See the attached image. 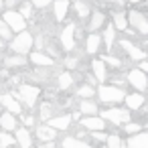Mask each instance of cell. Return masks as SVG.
<instances>
[{"instance_id": "1f68e13d", "label": "cell", "mask_w": 148, "mask_h": 148, "mask_svg": "<svg viewBox=\"0 0 148 148\" xmlns=\"http://www.w3.org/2000/svg\"><path fill=\"white\" fill-rule=\"evenodd\" d=\"M75 10H77V14H79L81 18H87V14H89V6H87L85 2H81V0H77V2H75Z\"/></svg>"}, {"instance_id": "f1b7e54d", "label": "cell", "mask_w": 148, "mask_h": 148, "mask_svg": "<svg viewBox=\"0 0 148 148\" xmlns=\"http://www.w3.org/2000/svg\"><path fill=\"white\" fill-rule=\"evenodd\" d=\"M0 39L2 41H10L12 39V31H10V27L0 18Z\"/></svg>"}, {"instance_id": "277c9868", "label": "cell", "mask_w": 148, "mask_h": 148, "mask_svg": "<svg viewBox=\"0 0 148 148\" xmlns=\"http://www.w3.org/2000/svg\"><path fill=\"white\" fill-rule=\"evenodd\" d=\"M2 21L10 27V31H12V33H21V31H25V29H27V18H25L18 10H12V8L4 10Z\"/></svg>"}, {"instance_id": "f546056e", "label": "cell", "mask_w": 148, "mask_h": 148, "mask_svg": "<svg viewBox=\"0 0 148 148\" xmlns=\"http://www.w3.org/2000/svg\"><path fill=\"white\" fill-rule=\"evenodd\" d=\"M114 29L126 31V29H128V18H126L124 14H116V16H114Z\"/></svg>"}, {"instance_id": "f6af8a7d", "label": "cell", "mask_w": 148, "mask_h": 148, "mask_svg": "<svg viewBox=\"0 0 148 148\" xmlns=\"http://www.w3.org/2000/svg\"><path fill=\"white\" fill-rule=\"evenodd\" d=\"M2 47H4V41H2V39H0V49H2Z\"/></svg>"}, {"instance_id": "ab89813d", "label": "cell", "mask_w": 148, "mask_h": 148, "mask_svg": "<svg viewBox=\"0 0 148 148\" xmlns=\"http://www.w3.org/2000/svg\"><path fill=\"white\" fill-rule=\"evenodd\" d=\"M23 122H25V128H29V126H33V124H35V118H33V116H25V118H23Z\"/></svg>"}, {"instance_id": "d6a6232c", "label": "cell", "mask_w": 148, "mask_h": 148, "mask_svg": "<svg viewBox=\"0 0 148 148\" xmlns=\"http://www.w3.org/2000/svg\"><path fill=\"white\" fill-rule=\"evenodd\" d=\"M77 93H79V97L89 99V97H93V95H95V89H93V87H89V85H81Z\"/></svg>"}, {"instance_id": "e0dca14e", "label": "cell", "mask_w": 148, "mask_h": 148, "mask_svg": "<svg viewBox=\"0 0 148 148\" xmlns=\"http://www.w3.org/2000/svg\"><path fill=\"white\" fill-rule=\"evenodd\" d=\"M47 122H49V126L55 128V130H67L69 124H71V116H53V118H49Z\"/></svg>"}, {"instance_id": "9a60e30c", "label": "cell", "mask_w": 148, "mask_h": 148, "mask_svg": "<svg viewBox=\"0 0 148 148\" xmlns=\"http://www.w3.org/2000/svg\"><path fill=\"white\" fill-rule=\"evenodd\" d=\"M55 136H57V130L51 128L49 124L47 126H37V138L41 142H51V140H55Z\"/></svg>"}, {"instance_id": "60d3db41", "label": "cell", "mask_w": 148, "mask_h": 148, "mask_svg": "<svg viewBox=\"0 0 148 148\" xmlns=\"http://www.w3.org/2000/svg\"><path fill=\"white\" fill-rule=\"evenodd\" d=\"M65 65H67V69H75L77 67V59H67Z\"/></svg>"}, {"instance_id": "4fadbf2b", "label": "cell", "mask_w": 148, "mask_h": 148, "mask_svg": "<svg viewBox=\"0 0 148 148\" xmlns=\"http://www.w3.org/2000/svg\"><path fill=\"white\" fill-rule=\"evenodd\" d=\"M128 148H148V134L136 132L128 138Z\"/></svg>"}, {"instance_id": "7bdbcfd3", "label": "cell", "mask_w": 148, "mask_h": 148, "mask_svg": "<svg viewBox=\"0 0 148 148\" xmlns=\"http://www.w3.org/2000/svg\"><path fill=\"white\" fill-rule=\"evenodd\" d=\"M140 71L148 73V61H144V59H142V63H140Z\"/></svg>"}, {"instance_id": "74e56055", "label": "cell", "mask_w": 148, "mask_h": 148, "mask_svg": "<svg viewBox=\"0 0 148 148\" xmlns=\"http://www.w3.org/2000/svg\"><path fill=\"white\" fill-rule=\"evenodd\" d=\"M126 132H128V134H136V132H140V124L126 122Z\"/></svg>"}, {"instance_id": "8992f818", "label": "cell", "mask_w": 148, "mask_h": 148, "mask_svg": "<svg viewBox=\"0 0 148 148\" xmlns=\"http://www.w3.org/2000/svg\"><path fill=\"white\" fill-rule=\"evenodd\" d=\"M128 25H132L138 33L142 35H148V18L142 14V12H136V10H130L128 14Z\"/></svg>"}, {"instance_id": "83f0119b", "label": "cell", "mask_w": 148, "mask_h": 148, "mask_svg": "<svg viewBox=\"0 0 148 148\" xmlns=\"http://www.w3.org/2000/svg\"><path fill=\"white\" fill-rule=\"evenodd\" d=\"M103 43H106V47L108 49H112V45H114V27L112 25H108L106 27V31H103Z\"/></svg>"}, {"instance_id": "cb8c5ba5", "label": "cell", "mask_w": 148, "mask_h": 148, "mask_svg": "<svg viewBox=\"0 0 148 148\" xmlns=\"http://www.w3.org/2000/svg\"><path fill=\"white\" fill-rule=\"evenodd\" d=\"M63 148H89V144H87V142H81L79 138L69 136V138L63 140Z\"/></svg>"}, {"instance_id": "ffe728a7", "label": "cell", "mask_w": 148, "mask_h": 148, "mask_svg": "<svg viewBox=\"0 0 148 148\" xmlns=\"http://www.w3.org/2000/svg\"><path fill=\"white\" fill-rule=\"evenodd\" d=\"M67 8H69V2L67 0H55V6H53V14H55V21H63L65 14H67Z\"/></svg>"}, {"instance_id": "603a6c76", "label": "cell", "mask_w": 148, "mask_h": 148, "mask_svg": "<svg viewBox=\"0 0 148 148\" xmlns=\"http://www.w3.org/2000/svg\"><path fill=\"white\" fill-rule=\"evenodd\" d=\"M103 23H106L103 12H93V14H91V21H89V31H91V33H95L97 29H101V27H103Z\"/></svg>"}, {"instance_id": "8fae6325", "label": "cell", "mask_w": 148, "mask_h": 148, "mask_svg": "<svg viewBox=\"0 0 148 148\" xmlns=\"http://www.w3.org/2000/svg\"><path fill=\"white\" fill-rule=\"evenodd\" d=\"M120 45H122V49L130 55V59H134V61H142V59L146 57V53H144L140 47L132 45V43H130V41H126V39H124V41H120Z\"/></svg>"}, {"instance_id": "bcb514c9", "label": "cell", "mask_w": 148, "mask_h": 148, "mask_svg": "<svg viewBox=\"0 0 148 148\" xmlns=\"http://www.w3.org/2000/svg\"><path fill=\"white\" fill-rule=\"evenodd\" d=\"M128 2H142V0H128Z\"/></svg>"}, {"instance_id": "4dcf8cb0", "label": "cell", "mask_w": 148, "mask_h": 148, "mask_svg": "<svg viewBox=\"0 0 148 148\" xmlns=\"http://www.w3.org/2000/svg\"><path fill=\"white\" fill-rule=\"evenodd\" d=\"M0 144L2 148H10L14 144V136H10V132H0Z\"/></svg>"}, {"instance_id": "ac0fdd59", "label": "cell", "mask_w": 148, "mask_h": 148, "mask_svg": "<svg viewBox=\"0 0 148 148\" xmlns=\"http://www.w3.org/2000/svg\"><path fill=\"white\" fill-rule=\"evenodd\" d=\"M81 126L83 128H87V130H103V126H106V120H101V118H95V116H87L85 120H81Z\"/></svg>"}, {"instance_id": "484cf974", "label": "cell", "mask_w": 148, "mask_h": 148, "mask_svg": "<svg viewBox=\"0 0 148 148\" xmlns=\"http://www.w3.org/2000/svg\"><path fill=\"white\" fill-rule=\"evenodd\" d=\"M57 83H59V89H69V87H71V83H73V77H71V73L63 71V73L57 77Z\"/></svg>"}, {"instance_id": "4316f807", "label": "cell", "mask_w": 148, "mask_h": 148, "mask_svg": "<svg viewBox=\"0 0 148 148\" xmlns=\"http://www.w3.org/2000/svg\"><path fill=\"white\" fill-rule=\"evenodd\" d=\"M39 118L41 120H49V118H53V106L49 103V101H45V103H41V112H39Z\"/></svg>"}, {"instance_id": "5b68a950", "label": "cell", "mask_w": 148, "mask_h": 148, "mask_svg": "<svg viewBox=\"0 0 148 148\" xmlns=\"http://www.w3.org/2000/svg\"><path fill=\"white\" fill-rule=\"evenodd\" d=\"M101 120H110L112 124H126L130 120V112L122 110V108H110V110L101 112Z\"/></svg>"}, {"instance_id": "f35d334b", "label": "cell", "mask_w": 148, "mask_h": 148, "mask_svg": "<svg viewBox=\"0 0 148 148\" xmlns=\"http://www.w3.org/2000/svg\"><path fill=\"white\" fill-rule=\"evenodd\" d=\"M93 138L99 140V142H103V140H108V134H103L101 130H95V132H93Z\"/></svg>"}, {"instance_id": "d6986e66", "label": "cell", "mask_w": 148, "mask_h": 148, "mask_svg": "<svg viewBox=\"0 0 148 148\" xmlns=\"http://www.w3.org/2000/svg\"><path fill=\"white\" fill-rule=\"evenodd\" d=\"M99 43H101V37L95 35V33H91V35L85 39V51H87L89 55H95L97 49H99Z\"/></svg>"}, {"instance_id": "9c48e42d", "label": "cell", "mask_w": 148, "mask_h": 148, "mask_svg": "<svg viewBox=\"0 0 148 148\" xmlns=\"http://www.w3.org/2000/svg\"><path fill=\"white\" fill-rule=\"evenodd\" d=\"M61 45L65 51H71L75 47V27L73 25H67L61 33Z\"/></svg>"}, {"instance_id": "2e32d148", "label": "cell", "mask_w": 148, "mask_h": 148, "mask_svg": "<svg viewBox=\"0 0 148 148\" xmlns=\"http://www.w3.org/2000/svg\"><path fill=\"white\" fill-rule=\"evenodd\" d=\"M91 69H93V77L103 83L106 77H108V67H106V63H103L101 59H95V61L91 63Z\"/></svg>"}, {"instance_id": "5bb4252c", "label": "cell", "mask_w": 148, "mask_h": 148, "mask_svg": "<svg viewBox=\"0 0 148 148\" xmlns=\"http://www.w3.org/2000/svg\"><path fill=\"white\" fill-rule=\"evenodd\" d=\"M29 59H31V63L39 65V67H51V65H53V57L45 55L43 51H35V53H31Z\"/></svg>"}, {"instance_id": "7c38bea8", "label": "cell", "mask_w": 148, "mask_h": 148, "mask_svg": "<svg viewBox=\"0 0 148 148\" xmlns=\"http://www.w3.org/2000/svg\"><path fill=\"white\" fill-rule=\"evenodd\" d=\"M14 142H18L21 148H31L33 146V136L27 128H16L14 130Z\"/></svg>"}, {"instance_id": "ba28073f", "label": "cell", "mask_w": 148, "mask_h": 148, "mask_svg": "<svg viewBox=\"0 0 148 148\" xmlns=\"http://www.w3.org/2000/svg\"><path fill=\"white\" fill-rule=\"evenodd\" d=\"M128 83L132 85V87H136V91H144L146 89V85H148V81H146V73L144 71H140V69H132L130 73H128Z\"/></svg>"}, {"instance_id": "7402d4cb", "label": "cell", "mask_w": 148, "mask_h": 148, "mask_svg": "<svg viewBox=\"0 0 148 148\" xmlns=\"http://www.w3.org/2000/svg\"><path fill=\"white\" fill-rule=\"evenodd\" d=\"M4 65H6L8 69H12V67H25V65H27V57H25V55L6 57V59H4Z\"/></svg>"}, {"instance_id": "e575fe53", "label": "cell", "mask_w": 148, "mask_h": 148, "mask_svg": "<svg viewBox=\"0 0 148 148\" xmlns=\"http://www.w3.org/2000/svg\"><path fill=\"white\" fill-rule=\"evenodd\" d=\"M18 12H21L25 18H31V16H33V4H31V2H23L21 8H18Z\"/></svg>"}, {"instance_id": "7a4b0ae2", "label": "cell", "mask_w": 148, "mask_h": 148, "mask_svg": "<svg viewBox=\"0 0 148 148\" xmlns=\"http://www.w3.org/2000/svg\"><path fill=\"white\" fill-rule=\"evenodd\" d=\"M39 93H41V87L25 83V85H21L18 91H14L12 95H14L21 103H25L27 108H33V106L37 103V99H39Z\"/></svg>"}, {"instance_id": "d4e9b609", "label": "cell", "mask_w": 148, "mask_h": 148, "mask_svg": "<svg viewBox=\"0 0 148 148\" xmlns=\"http://www.w3.org/2000/svg\"><path fill=\"white\" fill-rule=\"evenodd\" d=\"M79 110H81V114H87V116H95V112H97V106L91 101V99H83L81 103H79Z\"/></svg>"}, {"instance_id": "30bf717a", "label": "cell", "mask_w": 148, "mask_h": 148, "mask_svg": "<svg viewBox=\"0 0 148 148\" xmlns=\"http://www.w3.org/2000/svg\"><path fill=\"white\" fill-rule=\"evenodd\" d=\"M0 128H2L4 132H14L18 128V120L14 114L10 112H4V114H0Z\"/></svg>"}, {"instance_id": "3957f363", "label": "cell", "mask_w": 148, "mask_h": 148, "mask_svg": "<svg viewBox=\"0 0 148 148\" xmlns=\"http://www.w3.org/2000/svg\"><path fill=\"white\" fill-rule=\"evenodd\" d=\"M97 95H99V99H101L103 103H118V101H122V99L126 97L124 89H120V87H116V85H103V83H101V87L97 89Z\"/></svg>"}, {"instance_id": "44dd1931", "label": "cell", "mask_w": 148, "mask_h": 148, "mask_svg": "<svg viewBox=\"0 0 148 148\" xmlns=\"http://www.w3.org/2000/svg\"><path fill=\"white\" fill-rule=\"evenodd\" d=\"M124 99H126V103H128L130 110H140L142 103H144V95H142L140 91H138V93H132V95H126Z\"/></svg>"}, {"instance_id": "836d02e7", "label": "cell", "mask_w": 148, "mask_h": 148, "mask_svg": "<svg viewBox=\"0 0 148 148\" xmlns=\"http://www.w3.org/2000/svg\"><path fill=\"white\" fill-rule=\"evenodd\" d=\"M124 142L120 140V136L116 134H108V148H122Z\"/></svg>"}, {"instance_id": "8d00e7d4", "label": "cell", "mask_w": 148, "mask_h": 148, "mask_svg": "<svg viewBox=\"0 0 148 148\" xmlns=\"http://www.w3.org/2000/svg\"><path fill=\"white\" fill-rule=\"evenodd\" d=\"M51 2H53V0H31V4H33L35 8H47Z\"/></svg>"}, {"instance_id": "d590c367", "label": "cell", "mask_w": 148, "mask_h": 148, "mask_svg": "<svg viewBox=\"0 0 148 148\" xmlns=\"http://www.w3.org/2000/svg\"><path fill=\"white\" fill-rule=\"evenodd\" d=\"M101 61H103V63H110V65H114V67H122V61L116 59V57H110V55H103Z\"/></svg>"}, {"instance_id": "52a82bcc", "label": "cell", "mask_w": 148, "mask_h": 148, "mask_svg": "<svg viewBox=\"0 0 148 148\" xmlns=\"http://www.w3.org/2000/svg\"><path fill=\"white\" fill-rule=\"evenodd\" d=\"M0 106H2L6 112H10V114H14V116H18L21 112H23V106H21V101L12 95V93H0Z\"/></svg>"}, {"instance_id": "ee69618b", "label": "cell", "mask_w": 148, "mask_h": 148, "mask_svg": "<svg viewBox=\"0 0 148 148\" xmlns=\"http://www.w3.org/2000/svg\"><path fill=\"white\" fill-rule=\"evenodd\" d=\"M2 8H4V2H2V0H0V12H2Z\"/></svg>"}, {"instance_id": "6da1fadb", "label": "cell", "mask_w": 148, "mask_h": 148, "mask_svg": "<svg viewBox=\"0 0 148 148\" xmlns=\"http://www.w3.org/2000/svg\"><path fill=\"white\" fill-rule=\"evenodd\" d=\"M33 39H35V37L25 29V31L16 33V37L10 39V49H12L16 55H27V53L31 51V47H33Z\"/></svg>"}, {"instance_id": "b9f144b4", "label": "cell", "mask_w": 148, "mask_h": 148, "mask_svg": "<svg viewBox=\"0 0 148 148\" xmlns=\"http://www.w3.org/2000/svg\"><path fill=\"white\" fill-rule=\"evenodd\" d=\"M39 148H55V140H51V142H43Z\"/></svg>"}]
</instances>
